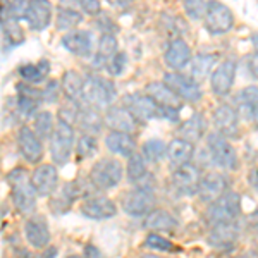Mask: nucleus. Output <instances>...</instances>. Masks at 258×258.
<instances>
[{"mask_svg":"<svg viewBox=\"0 0 258 258\" xmlns=\"http://www.w3.org/2000/svg\"><path fill=\"white\" fill-rule=\"evenodd\" d=\"M7 182L11 188V200L14 209L23 215H30L36 210V188L31 176L24 167H16L7 174Z\"/></svg>","mask_w":258,"mask_h":258,"instance_id":"nucleus-1","label":"nucleus"},{"mask_svg":"<svg viewBox=\"0 0 258 258\" xmlns=\"http://www.w3.org/2000/svg\"><path fill=\"white\" fill-rule=\"evenodd\" d=\"M117 91L114 83L98 74H88L85 78V93H83L81 105L93 107L97 110L109 109L114 105Z\"/></svg>","mask_w":258,"mask_h":258,"instance_id":"nucleus-2","label":"nucleus"},{"mask_svg":"<svg viewBox=\"0 0 258 258\" xmlns=\"http://www.w3.org/2000/svg\"><path fill=\"white\" fill-rule=\"evenodd\" d=\"M241 215V197L236 191H226L220 198L209 203V209L205 210V222L209 226L217 224L236 222Z\"/></svg>","mask_w":258,"mask_h":258,"instance_id":"nucleus-3","label":"nucleus"},{"mask_svg":"<svg viewBox=\"0 0 258 258\" xmlns=\"http://www.w3.org/2000/svg\"><path fill=\"white\" fill-rule=\"evenodd\" d=\"M50 157L55 165H66L76 148V133L74 126L64 120L55 124L52 136H50Z\"/></svg>","mask_w":258,"mask_h":258,"instance_id":"nucleus-4","label":"nucleus"},{"mask_svg":"<svg viewBox=\"0 0 258 258\" xmlns=\"http://www.w3.org/2000/svg\"><path fill=\"white\" fill-rule=\"evenodd\" d=\"M124 167L117 159L105 157V159H98L91 165L90 170V182L95 189L98 191H109L114 189L115 186L122 181Z\"/></svg>","mask_w":258,"mask_h":258,"instance_id":"nucleus-5","label":"nucleus"},{"mask_svg":"<svg viewBox=\"0 0 258 258\" xmlns=\"http://www.w3.org/2000/svg\"><path fill=\"white\" fill-rule=\"evenodd\" d=\"M207 150H209L210 162L224 170H236L238 167V153L229 143V138L220 135L219 131L207 135Z\"/></svg>","mask_w":258,"mask_h":258,"instance_id":"nucleus-6","label":"nucleus"},{"mask_svg":"<svg viewBox=\"0 0 258 258\" xmlns=\"http://www.w3.org/2000/svg\"><path fill=\"white\" fill-rule=\"evenodd\" d=\"M234 21H236L234 14H232V11L227 6H224L219 0H209L203 23H205V28L210 35L214 36L226 35V33L232 30Z\"/></svg>","mask_w":258,"mask_h":258,"instance_id":"nucleus-7","label":"nucleus"},{"mask_svg":"<svg viewBox=\"0 0 258 258\" xmlns=\"http://www.w3.org/2000/svg\"><path fill=\"white\" fill-rule=\"evenodd\" d=\"M155 209V193L150 186H136L122 197V210L131 217H147Z\"/></svg>","mask_w":258,"mask_h":258,"instance_id":"nucleus-8","label":"nucleus"},{"mask_svg":"<svg viewBox=\"0 0 258 258\" xmlns=\"http://www.w3.org/2000/svg\"><path fill=\"white\" fill-rule=\"evenodd\" d=\"M122 105L135 115V119L138 120L140 124H145V122H148V120L159 117V114H160V107L157 105L155 100L150 97L148 93H140V91L124 95Z\"/></svg>","mask_w":258,"mask_h":258,"instance_id":"nucleus-9","label":"nucleus"},{"mask_svg":"<svg viewBox=\"0 0 258 258\" xmlns=\"http://www.w3.org/2000/svg\"><path fill=\"white\" fill-rule=\"evenodd\" d=\"M164 83L169 86L174 93L177 95L182 102L195 103L202 98V88H200V83L191 78V74H182L179 71H170L164 76Z\"/></svg>","mask_w":258,"mask_h":258,"instance_id":"nucleus-10","label":"nucleus"},{"mask_svg":"<svg viewBox=\"0 0 258 258\" xmlns=\"http://www.w3.org/2000/svg\"><path fill=\"white\" fill-rule=\"evenodd\" d=\"M33 127L21 126L18 135H16V143H18V150L23 155V159L30 164H38L43 159V143Z\"/></svg>","mask_w":258,"mask_h":258,"instance_id":"nucleus-11","label":"nucleus"},{"mask_svg":"<svg viewBox=\"0 0 258 258\" xmlns=\"http://www.w3.org/2000/svg\"><path fill=\"white\" fill-rule=\"evenodd\" d=\"M202 177H203L202 169L197 167V165L193 164L182 165V167L172 170V188L179 195L191 197V195L198 193V186Z\"/></svg>","mask_w":258,"mask_h":258,"instance_id":"nucleus-12","label":"nucleus"},{"mask_svg":"<svg viewBox=\"0 0 258 258\" xmlns=\"http://www.w3.org/2000/svg\"><path fill=\"white\" fill-rule=\"evenodd\" d=\"M236 71H238V62L234 59L222 60L217 68L214 69L210 76V88L212 93L217 97H224L231 91L236 80Z\"/></svg>","mask_w":258,"mask_h":258,"instance_id":"nucleus-13","label":"nucleus"},{"mask_svg":"<svg viewBox=\"0 0 258 258\" xmlns=\"http://www.w3.org/2000/svg\"><path fill=\"white\" fill-rule=\"evenodd\" d=\"M214 122L217 131L226 138L239 136V112L231 103H222L214 110Z\"/></svg>","mask_w":258,"mask_h":258,"instance_id":"nucleus-14","label":"nucleus"},{"mask_svg":"<svg viewBox=\"0 0 258 258\" xmlns=\"http://www.w3.org/2000/svg\"><path fill=\"white\" fill-rule=\"evenodd\" d=\"M31 181L38 197H50L59 188V170L55 164H41L31 174Z\"/></svg>","mask_w":258,"mask_h":258,"instance_id":"nucleus-15","label":"nucleus"},{"mask_svg":"<svg viewBox=\"0 0 258 258\" xmlns=\"http://www.w3.org/2000/svg\"><path fill=\"white\" fill-rule=\"evenodd\" d=\"M81 214L88 219L93 220H105L110 219L117 214V207L110 198L103 197V195H95V197H86L83 200L80 207Z\"/></svg>","mask_w":258,"mask_h":258,"instance_id":"nucleus-16","label":"nucleus"},{"mask_svg":"<svg viewBox=\"0 0 258 258\" xmlns=\"http://www.w3.org/2000/svg\"><path fill=\"white\" fill-rule=\"evenodd\" d=\"M24 236H26V241L31 248L35 249L47 248L50 244V239H52L47 219L43 215H33V217L28 219L26 226H24Z\"/></svg>","mask_w":258,"mask_h":258,"instance_id":"nucleus-17","label":"nucleus"},{"mask_svg":"<svg viewBox=\"0 0 258 258\" xmlns=\"http://www.w3.org/2000/svg\"><path fill=\"white\" fill-rule=\"evenodd\" d=\"M103 120L105 126L110 131H120V133H135L138 127V120L135 119V115L129 112L124 105H112L105 110L103 114Z\"/></svg>","mask_w":258,"mask_h":258,"instance_id":"nucleus-18","label":"nucleus"},{"mask_svg":"<svg viewBox=\"0 0 258 258\" xmlns=\"http://www.w3.org/2000/svg\"><path fill=\"white\" fill-rule=\"evenodd\" d=\"M191 60H193V53H191V47L188 45V41L182 38H174L169 41L164 53V62L170 71H181Z\"/></svg>","mask_w":258,"mask_h":258,"instance_id":"nucleus-19","label":"nucleus"},{"mask_svg":"<svg viewBox=\"0 0 258 258\" xmlns=\"http://www.w3.org/2000/svg\"><path fill=\"white\" fill-rule=\"evenodd\" d=\"M226 191H227V179L220 172L210 170V172L203 174L197 195L203 203H212L222 197Z\"/></svg>","mask_w":258,"mask_h":258,"instance_id":"nucleus-20","label":"nucleus"},{"mask_svg":"<svg viewBox=\"0 0 258 258\" xmlns=\"http://www.w3.org/2000/svg\"><path fill=\"white\" fill-rule=\"evenodd\" d=\"M62 47L81 59H88L93 52V38L88 31L73 30L62 36Z\"/></svg>","mask_w":258,"mask_h":258,"instance_id":"nucleus-21","label":"nucleus"},{"mask_svg":"<svg viewBox=\"0 0 258 258\" xmlns=\"http://www.w3.org/2000/svg\"><path fill=\"white\" fill-rule=\"evenodd\" d=\"M52 12L53 9L50 0H33L23 19L33 31H43L52 21Z\"/></svg>","mask_w":258,"mask_h":258,"instance_id":"nucleus-22","label":"nucleus"},{"mask_svg":"<svg viewBox=\"0 0 258 258\" xmlns=\"http://www.w3.org/2000/svg\"><path fill=\"white\" fill-rule=\"evenodd\" d=\"M195 155V143L184 140V138H174L169 143V150H167V159H169V165L170 169H179L182 165L191 164Z\"/></svg>","mask_w":258,"mask_h":258,"instance_id":"nucleus-23","label":"nucleus"},{"mask_svg":"<svg viewBox=\"0 0 258 258\" xmlns=\"http://www.w3.org/2000/svg\"><path fill=\"white\" fill-rule=\"evenodd\" d=\"M239 236V227L236 226V222H226V224H217V226H212L210 232L207 236L210 246L226 249L231 248L236 243Z\"/></svg>","mask_w":258,"mask_h":258,"instance_id":"nucleus-24","label":"nucleus"},{"mask_svg":"<svg viewBox=\"0 0 258 258\" xmlns=\"http://www.w3.org/2000/svg\"><path fill=\"white\" fill-rule=\"evenodd\" d=\"M145 93H148L150 97L157 102V105L160 109H176V110H181L182 107V100L174 93L172 90L165 85L164 81L159 83V81H152L147 85L145 88Z\"/></svg>","mask_w":258,"mask_h":258,"instance_id":"nucleus-25","label":"nucleus"},{"mask_svg":"<svg viewBox=\"0 0 258 258\" xmlns=\"http://www.w3.org/2000/svg\"><path fill=\"white\" fill-rule=\"evenodd\" d=\"M105 147L110 153L119 157H131L136 153V141L129 133L109 131L105 135Z\"/></svg>","mask_w":258,"mask_h":258,"instance_id":"nucleus-26","label":"nucleus"},{"mask_svg":"<svg viewBox=\"0 0 258 258\" xmlns=\"http://www.w3.org/2000/svg\"><path fill=\"white\" fill-rule=\"evenodd\" d=\"M119 41L114 36V33H102L97 45V52L93 55V60H91V66L97 69L107 68V64L110 62L112 57L119 52Z\"/></svg>","mask_w":258,"mask_h":258,"instance_id":"nucleus-27","label":"nucleus"},{"mask_svg":"<svg viewBox=\"0 0 258 258\" xmlns=\"http://www.w3.org/2000/svg\"><path fill=\"white\" fill-rule=\"evenodd\" d=\"M143 226L152 232H172L179 226V220L164 209H153L145 217Z\"/></svg>","mask_w":258,"mask_h":258,"instance_id":"nucleus-28","label":"nucleus"},{"mask_svg":"<svg viewBox=\"0 0 258 258\" xmlns=\"http://www.w3.org/2000/svg\"><path fill=\"white\" fill-rule=\"evenodd\" d=\"M60 88L64 97L71 102L83 103V93H85V78L78 71H66L60 81Z\"/></svg>","mask_w":258,"mask_h":258,"instance_id":"nucleus-29","label":"nucleus"},{"mask_svg":"<svg viewBox=\"0 0 258 258\" xmlns=\"http://www.w3.org/2000/svg\"><path fill=\"white\" fill-rule=\"evenodd\" d=\"M207 133V120L202 112H195L186 122L179 127V138H184L191 143H198Z\"/></svg>","mask_w":258,"mask_h":258,"instance_id":"nucleus-30","label":"nucleus"},{"mask_svg":"<svg viewBox=\"0 0 258 258\" xmlns=\"http://www.w3.org/2000/svg\"><path fill=\"white\" fill-rule=\"evenodd\" d=\"M103 124H105V120L100 115V110L88 105H81L80 117H78V127L81 129V133L97 136L102 131Z\"/></svg>","mask_w":258,"mask_h":258,"instance_id":"nucleus-31","label":"nucleus"},{"mask_svg":"<svg viewBox=\"0 0 258 258\" xmlns=\"http://www.w3.org/2000/svg\"><path fill=\"white\" fill-rule=\"evenodd\" d=\"M78 6H60L57 9V18H55V24L59 31H73L74 28L83 21V14Z\"/></svg>","mask_w":258,"mask_h":258,"instance_id":"nucleus-32","label":"nucleus"},{"mask_svg":"<svg viewBox=\"0 0 258 258\" xmlns=\"http://www.w3.org/2000/svg\"><path fill=\"white\" fill-rule=\"evenodd\" d=\"M126 174L129 182H133L136 186H145L143 181L148 176V170H147V159L143 157V153H133L131 157H127Z\"/></svg>","mask_w":258,"mask_h":258,"instance_id":"nucleus-33","label":"nucleus"},{"mask_svg":"<svg viewBox=\"0 0 258 258\" xmlns=\"http://www.w3.org/2000/svg\"><path fill=\"white\" fill-rule=\"evenodd\" d=\"M48 73H50V62L45 59H41L36 64H24L19 68V76L28 85H40L41 81L47 80Z\"/></svg>","mask_w":258,"mask_h":258,"instance_id":"nucleus-34","label":"nucleus"},{"mask_svg":"<svg viewBox=\"0 0 258 258\" xmlns=\"http://www.w3.org/2000/svg\"><path fill=\"white\" fill-rule=\"evenodd\" d=\"M236 102H238L239 115H243L246 119H253V112H255L258 105V86L251 85L243 88L236 97Z\"/></svg>","mask_w":258,"mask_h":258,"instance_id":"nucleus-35","label":"nucleus"},{"mask_svg":"<svg viewBox=\"0 0 258 258\" xmlns=\"http://www.w3.org/2000/svg\"><path fill=\"white\" fill-rule=\"evenodd\" d=\"M215 64V55L212 53H200L191 60V78H195L198 83L212 76V68Z\"/></svg>","mask_w":258,"mask_h":258,"instance_id":"nucleus-36","label":"nucleus"},{"mask_svg":"<svg viewBox=\"0 0 258 258\" xmlns=\"http://www.w3.org/2000/svg\"><path fill=\"white\" fill-rule=\"evenodd\" d=\"M167 150H169V145H165L162 140H157V138H152V140H147L141 147V153L143 157L147 159V162H152V164H159L167 157Z\"/></svg>","mask_w":258,"mask_h":258,"instance_id":"nucleus-37","label":"nucleus"},{"mask_svg":"<svg viewBox=\"0 0 258 258\" xmlns=\"http://www.w3.org/2000/svg\"><path fill=\"white\" fill-rule=\"evenodd\" d=\"M53 129H55V122H53V115L50 114V112L43 110L35 115V119H33V131H35L41 140H50Z\"/></svg>","mask_w":258,"mask_h":258,"instance_id":"nucleus-38","label":"nucleus"},{"mask_svg":"<svg viewBox=\"0 0 258 258\" xmlns=\"http://www.w3.org/2000/svg\"><path fill=\"white\" fill-rule=\"evenodd\" d=\"M76 157L80 160H86V159H91L95 153L98 152V141H97V136L93 135H85L81 133V136L76 140Z\"/></svg>","mask_w":258,"mask_h":258,"instance_id":"nucleus-39","label":"nucleus"},{"mask_svg":"<svg viewBox=\"0 0 258 258\" xmlns=\"http://www.w3.org/2000/svg\"><path fill=\"white\" fill-rule=\"evenodd\" d=\"M2 33H4V41L7 40V43L16 47V45L23 43L24 41V35H23V30L18 24V19L14 18H9V19H4L2 23Z\"/></svg>","mask_w":258,"mask_h":258,"instance_id":"nucleus-40","label":"nucleus"},{"mask_svg":"<svg viewBox=\"0 0 258 258\" xmlns=\"http://www.w3.org/2000/svg\"><path fill=\"white\" fill-rule=\"evenodd\" d=\"M145 246L150 249H155L159 253H170L176 249L172 241L160 236V232H148L147 238H145Z\"/></svg>","mask_w":258,"mask_h":258,"instance_id":"nucleus-41","label":"nucleus"},{"mask_svg":"<svg viewBox=\"0 0 258 258\" xmlns=\"http://www.w3.org/2000/svg\"><path fill=\"white\" fill-rule=\"evenodd\" d=\"M207 6H209L207 0H182V9L191 21H200L205 18Z\"/></svg>","mask_w":258,"mask_h":258,"instance_id":"nucleus-42","label":"nucleus"},{"mask_svg":"<svg viewBox=\"0 0 258 258\" xmlns=\"http://www.w3.org/2000/svg\"><path fill=\"white\" fill-rule=\"evenodd\" d=\"M126 66H127V55L124 52H117L110 59L105 69L110 76H120V74L124 73V69H126Z\"/></svg>","mask_w":258,"mask_h":258,"instance_id":"nucleus-43","label":"nucleus"},{"mask_svg":"<svg viewBox=\"0 0 258 258\" xmlns=\"http://www.w3.org/2000/svg\"><path fill=\"white\" fill-rule=\"evenodd\" d=\"M31 2L33 0H12L9 6V14L14 19H23Z\"/></svg>","mask_w":258,"mask_h":258,"instance_id":"nucleus-44","label":"nucleus"},{"mask_svg":"<svg viewBox=\"0 0 258 258\" xmlns=\"http://www.w3.org/2000/svg\"><path fill=\"white\" fill-rule=\"evenodd\" d=\"M59 86H60L59 81L55 80L48 81L47 88L43 90V103H55L59 100V95L62 91V88H59Z\"/></svg>","mask_w":258,"mask_h":258,"instance_id":"nucleus-45","label":"nucleus"},{"mask_svg":"<svg viewBox=\"0 0 258 258\" xmlns=\"http://www.w3.org/2000/svg\"><path fill=\"white\" fill-rule=\"evenodd\" d=\"M76 2H78V7L90 16H97L98 12L102 11L100 0H76Z\"/></svg>","mask_w":258,"mask_h":258,"instance_id":"nucleus-46","label":"nucleus"},{"mask_svg":"<svg viewBox=\"0 0 258 258\" xmlns=\"http://www.w3.org/2000/svg\"><path fill=\"white\" fill-rule=\"evenodd\" d=\"M83 258H105V256H103V253L95 244H86L85 251H83Z\"/></svg>","mask_w":258,"mask_h":258,"instance_id":"nucleus-47","label":"nucleus"},{"mask_svg":"<svg viewBox=\"0 0 258 258\" xmlns=\"http://www.w3.org/2000/svg\"><path fill=\"white\" fill-rule=\"evenodd\" d=\"M248 71H249V74H251V78L258 80V55L256 53H253L248 59Z\"/></svg>","mask_w":258,"mask_h":258,"instance_id":"nucleus-48","label":"nucleus"},{"mask_svg":"<svg viewBox=\"0 0 258 258\" xmlns=\"http://www.w3.org/2000/svg\"><path fill=\"white\" fill-rule=\"evenodd\" d=\"M249 182H251V186L255 188V191L258 193V167L251 170V174H249Z\"/></svg>","mask_w":258,"mask_h":258,"instance_id":"nucleus-49","label":"nucleus"},{"mask_svg":"<svg viewBox=\"0 0 258 258\" xmlns=\"http://www.w3.org/2000/svg\"><path fill=\"white\" fill-rule=\"evenodd\" d=\"M232 258H258V255L255 251H246V253H241V255L232 256Z\"/></svg>","mask_w":258,"mask_h":258,"instance_id":"nucleus-50","label":"nucleus"},{"mask_svg":"<svg viewBox=\"0 0 258 258\" xmlns=\"http://www.w3.org/2000/svg\"><path fill=\"white\" fill-rule=\"evenodd\" d=\"M251 45H253V50H255V53L258 55V33L251 35Z\"/></svg>","mask_w":258,"mask_h":258,"instance_id":"nucleus-51","label":"nucleus"},{"mask_svg":"<svg viewBox=\"0 0 258 258\" xmlns=\"http://www.w3.org/2000/svg\"><path fill=\"white\" fill-rule=\"evenodd\" d=\"M57 256V249L55 248H50V258H55ZM43 258H48V251H45Z\"/></svg>","mask_w":258,"mask_h":258,"instance_id":"nucleus-52","label":"nucleus"},{"mask_svg":"<svg viewBox=\"0 0 258 258\" xmlns=\"http://www.w3.org/2000/svg\"><path fill=\"white\" fill-rule=\"evenodd\" d=\"M140 258H167V256H160V255H153V253H143Z\"/></svg>","mask_w":258,"mask_h":258,"instance_id":"nucleus-53","label":"nucleus"},{"mask_svg":"<svg viewBox=\"0 0 258 258\" xmlns=\"http://www.w3.org/2000/svg\"><path fill=\"white\" fill-rule=\"evenodd\" d=\"M253 124H255V126L258 127V105H256V109H255V112H253Z\"/></svg>","mask_w":258,"mask_h":258,"instance_id":"nucleus-54","label":"nucleus"},{"mask_svg":"<svg viewBox=\"0 0 258 258\" xmlns=\"http://www.w3.org/2000/svg\"><path fill=\"white\" fill-rule=\"evenodd\" d=\"M66 258H83V256H80V255H68Z\"/></svg>","mask_w":258,"mask_h":258,"instance_id":"nucleus-55","label":"nucleus"}]
</instances>
